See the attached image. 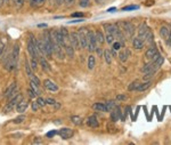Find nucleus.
I'll list each match as a JSON object with an SVG mask.
<instances>
[{
  "label": "nucleus",
  "instance_id": "obj_1",
  "mask_svg": "<svg viewBox=\"0 0 171 145\" xmlns=\"http://www.w3.org/2000/svg\"><path fill=\"white\" fill-rule=\"evenodd\" d=\"M27 52H29L31 58L39 59L40 55H41V54L39 53V50H38L37 40L32 33H29V38H27Z\"/></svg>",
  "mask_w": 171,
  "mask_h": 145
},
{
  "label": "nucleus",
  "instance_id": "obj_2",
  "mask_svg": "<svg viewBox=\"0 0 171 145\" xmlns=\"http://www.w3.org/2000/svg\"><path fill=\"white\" fill-rule=\"evenodd\" d=\"M22 98H23V96H22V94H16V95H14L12 98H10L9 102H7V104L5 106H3V113H9L12 112L15 108L17 106V104L22 101Z\"/></svg>",
  "mask_w": 171,
  "mask_h": 145
},
{
  "label": "nucleus",
  "instance_id": "obj_3",
  "mask_svg": "<svg viewBox=\"0 0 171 145\" xmlns=\"http://www.w3.org/2000/svg\"><path fill=\"white\" fill-rule=\"evenodd\" d=\"M87 41H88L87 48H88L90 52H95L98 43L96 41V36L94 31H88V33H87Z\"/></svg>",
  "mask_w": 171,
  "mask_h": 145
},
{
  "label": "nucleus",
  "instance_id": "obj_4",
  "mask_svg": "<svg viewBox=\"0 0 171 145\" xmlns=\"http://www.w3.org/2000/svg\"><path fill=\"white\" fill-rule=\"evenodd\" d=\"M69 41L76 50H78V49L81 48V46H80V40H79V32H72L71 33V34L69 36Z\"/></svg>",
  "mask_w": 171,
  "mask_h": 145
},
{
  "label": "nucleus",
  "instance_id": "obj_5",
  "mask_svg": "<svg viewBox=\"0 0 171 145\" xmlns=\"http://www.w3.org/2000/svg\"><path fill=\"white\" fill-rule=\"evenodd\" d=\"M145 56H146V58H147V59H149L151 62H154L155 59H156L159 56H160V54H159L158 49H156L155 47H151L149 49L146 50V53H145Z\"/></svg>",
  "mask_w": 171,
  "mask_h": 145
},
{
  "label": "nucleus",
  "instance_id": "obj_6",
  "mask_svg": "<svg viewBox=\"0 0 171 145\" xmlns=\"http://www.w3.org/2000/svg\"><path fill=\"white\" fill-rule=\"evenodd\" d=\"M86 28L81 29L79 31V40H80V46L81 48H87L88 46V41H87V33L88 31H86Z\"/></svg>",
  "mask_w": 171,
  "mask_h": 145
},
{
  "label": "nucleus",
  "instance_id": "obj_7",
  "mask_svg": "<svg viewBox=\"0 0 171 145\" xmlns=\"http://www.w3.org/2000/svg\"><path fill=\"white\" fill-rule=\"evenodd\" d=\"M16 88H17V82L16 81H14V82H12L9 86L7 87V89L5 90V92H3V96L7 97V98H9V97L14 96L15 95V92H16Z\"/></svg>",
  "mask_w": 171,
  "mask_h": 145
},
{
  "label": "nucleus",
  "instance_id": "obj_8",
  "mask_svg": "<svg viewBox=\"0 0 171 145\" xmlns=\"http://www.w3.org/2000/svg\"><path fill=\"white\" fill-rule=\"evenodd\" d=\"M54 55L58 59H64L65 58V52L62 46L57 45L56 42H54Z\"/></svg>",
  "mask_w": 171,
  "mask_h": 145
},
{
  "label": "nucleus",
  "instance_id": "obj_9",
  "mask_svg": "<svg viewBox=\"0 0 171 145\" xmlns=\"http://www.w3.org/2000/svg\"><path fill=\"white\" fill-rule=\"evenodd\" d=\"M57 134H58V135L61 136V138H63V139H70L73 136L74 132H73L72 129H70V128H62V129H59Z\"/></svg>",
  "mask_w": 171,
  "mask_h": 145
},
{
  "label": "nucleus",
  "instance_id": "obj_10",
  "mask_svg": "<svg viewBox=\"0 0 171 145\" xmlns=\"http://www.w3.org/2000/svg\"><path fill=\"white\" fill-rule=\"evenodd\" d=\"M43 86L46 87V89H48L49 92H58V89H59L56 83L54 82V81H51V80H49V79L43 80Z\"/></svg>",
  "mask_w": 171,
  "mask_h": 145
},
{
  "label": "nucleus",
  "instance_id": "obj_11",
  "mask_svg": "<svg viewBox=\"0 0 171 145\" xmlns=\"http://www.w3.org/2000/svg\"><path fill=\"white\" fill-rule=\"evenodd\" d=\"M27 108H29V101L25 98H22V101H21L16 106V112L22 114V113H24L25 111H27Z\"/></svg>",
  "mask_w": 171,
  "mask_h": 145
},
{
  "label": "nucleus",
  "instance_id": "obj_12",
  "mask_svg": "<svg viewBox=\"0 0 171 145\" xmlns=\"http://www.w3.org/2000/svg\"><path fill=\"white\" fill-rule=\"evenodd\" d=\"M123 24V28H122V30L125 32V34L128 37H131L132 34H134V32H135V27L132 25L131 23H129V22H125Z\"/></svg>",
  "mask_w": 171,
  "mask_h": 145
},
{
  "label": "nucleus",
  "instance_id": "obj_13",
  "mask_svg": "<svg viewBox=\"0 0 171 145\" xmlns=\"http://www.w3.org/2000/svg\"><path fill=\"white\" fill-rule=\"evenodd\" d=\"M86 123H87L88 127H91V128H97V127L99 126L98 119L96 118L95 116H91V117H89V118H87Z\"/></svg>",
  "mask_w": 171,
  "mask_h": 145
},
{
  "label": "nucleus",
  "instance_id": "obj_14",
  "mask_svg": "<svg viewBox=\"0 0 171 145\" xmlns=\"http://www.w3.org/2000/svg\"><path fill=\"white\" fill-rule=\"evenodd\" d=\"M39 64L41 65V68H42V70L45 71V72H50V71H51L49 63L47 62L46 57H43V55H42V56L40 55V57H39Z\"/></svg>",
  "mask_w": 171,
  "mask_h": 145
},
{
  "label": "nucleus",
  "instance_id": "obj_15",
  "mask_svg": "<svg viewBox=\"0 0 171 145\" xmlns=\"http://www.w3.org/2000/svg\"><path fill=\"white\" fill-rule=\"evenodd\" d=\"M156 71H158V69L154 66V63L153 62L146 64V65H145L144 68L142 69V72L145 73V74H146V73H155Z\"/></svg>",
  "mask_w": 171,
  "mask_h": 145
},
{
  "label": "nucleus",
  "instance_id": "obj_16",
  "mask_svg": "<svg viewBox=\"0 0 171 145\" xmlns=\"http://www.w3.org/2000/svg\"><path fill=\"white\" fill-rule=\"evenodd\" d=\"M64 52H65V55L67 57H70V58H73L74 57V52H76V49L72 47V45L71 43H65V46H64Z\"/></svg>",
  "mask_w": 171,
  "mask_h": 145
},
{
  "label": "nucleus",
  "instance_id": "obj_17",
  "mask_svg": "<svg viewBox=\"0 0 171 145\" xmlns=\"http://www.w3.org/2000/svg\"><path fill=\"white\" fill-rule=\"evenodd\" d=\"M148 30H149V28L147 27V24H146V23L140 24V27H139V29H138V36H139V38H140V39H143V40L145 39L146 33L148 32Z\"/></svg>",
  "mask_w": 171,
  "mask_h": 145
},
{
  "label": "nucleus",
  "instance_id": "obj_18",
  "mask_svg": "<svg viewBox=\"0 0 171 145\" xmlns=\"http://www.w3.org/2000/svg\"><path fill=\"white\" fill-rule=\"evenodd\" d=\"M132 46H134V48L135 49H138L140 50L144 47V40L140 39V38H135V39L132 40Z\"/></svg>",
  "mask_w": 171,
  "mask_h": 145
},
{
  "label": "nucleus",
  "instance_id": "obj_19",
  "mask_svg": "<svg viewBox=\"0 0 171 145\" xmlns=\"http://www.w3.org/2000/svg\"><path fill=\"white\" fill-rule=\"evenodd\" d=\"M129 55H130V52H129L128 49H125L119 53V58H120V61H121L122 63H125L128 61Z\"/></svg>",
  "mask_w": 171,
  "mask_h": 145
},
{
  "label": "nucleus",
  "instance_id": "obj_20",
  "mask_svg": "<svg viewBox=\"0 0 171 145\" xmlns=\"http://www.w3.org/2000/svg\"><path fill=\"white\" fill-rule=\"evenodd\" d=\"M92 109L95 110V111H99V112H107V108L103 103H95L92 105Z\"/></svg>",
  "mask_w": 171,
  "mask_h": 145
},
{
  "label": "nucleus",
  "instance_id": "obj_21",
  "mask_svg": "<svg viewBox=\"0 0 171 145\" xmlns=\"http://www.w3.org/2000/svg\"><path fill=\"white\" fill-rule=\"evenodd\" d=\"M95 36H96V41H97V43L103 45V43L105 42V37H104L102 31H98V30H97L95 32Z\"/></svg>",
  "mask_w": 171,
  "mask_h": 145
},
{
  "label": "nucleus",
  "instance_id": "obj_22",
  "mask_svg": "<svg viewBox=\"0 0 171 145\" xmlns=\"http://www.w3.org/2000/svg\"><path fill=\"white\" fill-rule=\"evenodd\" d=\"M169 34H170V29L167 27H161V29H160V36H161V38L167 40L169 38Z\"/></svg>",
  "mask_w": 171,
  "mask_h": 145
},
{
  "label": "nucleus",
  "instance_id": "obj_23",
  "mask_svg": "<svg viewBox=\"0 0 171 145\" xmlns=\"http://www.w3.org/2000/svg\"><path fill=\"white\" fill-rule=\"evenodd\" d=\"M151 85H152L151 80H148V81H146V82H144V83H140L139 87L137 88V92H145L146 89H148L151 87Z\"/></svg>",
  "mask_w": 171,
  "mask_h": 145
},
{
  "label": "nucleus",
  "instance_id": "obj_24",
  "mask_svg": "<svg viewBox=\"0 0 171 145\" xmlns=\"http://www.w3.org/2000/svg\"><path fill=\"white\" fill-rule=\"evenodd\" d=\"M103 56H104V58H105V62L107 63V64H111L112 63V57H113V54L110 52V50H104V54H103Z\"/></svg>",
  "mask_w": 171,
  "mask_h": 145
},
{
  "label": "nucleus",
  "instance_id": "obj_25",
  "mask_svg": "<svg viewBox=\"0 0 171 145\" xmlns=\"http://www.w3.org/2000/svg\"><path fill=\"white\" fill-rule=\"evenodd\" d=\"M30 87H31V89H32L33 92H36V94L38 96H39L40 94H41V90H40V86H39V85H37V83L34 82V81H31V80H30Z\"/></svg>",
  "mask_w": 171,
  "mask_h": 145
},
{
  "label": "nucleus",
  "instance_id": "obj_26",
  "mask_svg": "<svg viewBox=\"0 0 171 145\" xmlns=\"http://www.w3.org/2000/svg\"><path fill=\"white\" fill-rule=\"evenodd\" d=\"M95 64H96V58L94 55H90L88 57V69L89 70H92L95 68Z\"/></svg>",
  "mask_w": 171,
  "mask_h": 145
},
{
  "label": "nucleus",
  "instance_id": "obj_27",
  "mask_svg": "<svg viewBox=\"0 0 171 145\" xmlns=\"http://www.w3.org/2000/svg\"><path fill=\"white\" fill-rule=\"evenodd\" d=\"M163 62H164V57L160 55V56H159L158 58L155 59V61L153 63H154V66H155V68H156V69L159 70V69H160V66H161L162 64H163Z\"/></svg>",
  "mask_w": 171,
  "mask_h": 145
},
{
  "label": "nucleus",
  "instance_id": "obj_28",
  "mask_svg": "<svg viewBox=\"0 0 171 145\" xmlns=\"http://www.w3.org/2000/svg\"><path fill=\"white\" fill-rule=\"evenodd\" d=\"M71 121H72L76 126H80L82 123V118L79 116H72L71 117Z\"/></svg>",
  "mask_w": 171,
  "mask_h": 145
},
{
  "label": "nucleus",
  "instance_id": "obj_29",
  "mask_svg": "<svg viewBox=\"0 0 171 145\" xmlns=\"http://www.w3.org/2000/svg\"><path fill=\"white\" fill-rule=\"evenodd\" d=\"M45 2H46V0H32V1H30L32 7H41Z\"/></svg>",
  "mask_w": 171,
  "mask_h": 145
},
{
  "label": "nucleus",
  "instance_id": "obj_30",
  "mask_svg": "<svg viewBox=\"0 0 171 145\" xmlns=\"http://www.w3.org/2000/svg\"><path fill=\"white\" fill-rule=\"evenodd\" d=\"M25 71H27V74L29 78H31V77L33 76V70L32 68H31V65H30L29 63L25 61Z\"/></svg>",
  "mask_w": 171,
  "mask_h": 145
},
{
  "label": "nucleus",
  "instance_id": "obj_31",
  "mask_svg": "<svg viewBox=\"0 0 171 145\" xmlns=\"http://www.w3.org/2000/svg\"><path fill=\"white\" fill-rule=\"evenodd\" d=\"M139 85H140L139 81H134V82H131L130 85H129L128 90H130V92H132V90H137V88L139 87Z\"/></svg>",
  "mask_w": 171,
  "mask_h": 145
},
{
  "label": "nucleus",
  "instance_id": "obj_32",
  "mask_svg": "<svg viewBox=\"0 0 171 145\" xmlns=\"http://www.w3.org/2000/svg\"><path fill=\"white\" fill-rule=\"evenodd\" d=\"M38 63H39V59L31 58V61H30V65H31V68H32L33 71H36V70L38 69Z\"/></svg>",
  "mask_w": 171,
  "mask_h": 145
},
{
  "label": "nucleus",
  "instance_id": "obj_33",
  "mask_svg": "<svg viewBox=\"0 0 171 145\" xmlns=\"http://www.w3.org/2000/svg\"><path fill=\"white\" fill-rule=\"evenodd\" d=\"M114 36H113L112 33H106L105 36V41H107V43H110V45H112L113 42H114Z\"/></svg>",
  "mask_w": 171,
  "mask_h": 145
},
{
  "label": "nucleus",
  "instance_id": "obj_34",
  "mask_svg": "<svg viewBox=\"0 0 171 145\" xmlns=\"http://www.w3.org/2000/svg\"><path fill=\"white\" fill-rule=\"evenodd\" d=\"M153 38H154V36H153V32H152L151 30H148V32L146 33V37H145L144 41H147V42H152V41H153Z\"/></svg>",
  "mask_w": 171,
  "mask_h": 145
},
{
  "label": "nucleus",
  "instance_id": "obj_35",
  "mask_svg": "<svg viewBox=\"0 0 171 145\" xmlns=\"http://www.w3.org/2000/svg\"><path fill=\"white\" fill-rule=\"evenodd\" d=\"M105 105H106V108H107V111H112V110L116 109V105H115L114 101H109Z\"/></svg>",
  "mask_w": 171,
  "mask_h": 145
},
{
  "label": "nucleus",
  "instance_id": "obj_36",
  "mask_svg": "<svg viewBox=\"0 0 171 145\" xmlns=\"http://www.w3.org/2000/svg\"><path fill=\"white\" fill-rule=\"evenodd\" d=\"M122 47V43L120 42V41H116V42H113L112 43V48H113V52H120V49H121Z\"/></svg>",
  "mask_w": 171,
  "mask_h": 145
},
{
  "label": "nucleus",
  "instance_id": "obj_37",
  "mask_svg": "<svg viewBox=\"0 0 171 145\" xmlns=\"http://www.w3.org/2000/svg\"><path fill=\"white\" fill-rule=\"evenodd\" d=\"M139 6H137V5H130V6H125L122 8V10L123 12H130V10H136L138 9Z\"/></svg>",
  "mask_w": 171,
  "mask_h": 145
},
{
  "label": "nucleus",
  "instance_id": "obj_38",
  "mask_svg": "<svg viewBox=\"0 0 171 145\" xmlns=\"http://www.w3.org/2000/svg\"><path fill=\"white\" fill-rule=\"evenodd\" d=\"M89 5H90L89 0H79V6L82 7V8H87Z\"/></svg>",
  "mask_w": 171,
  "mask_h": 145
},
{
  "label": "nucleus",
  "instance_id": "obj_39",
  "mask_svg": "<svg viewBox=\"0 0 171 145\" xmlns=\"http://www.w3.org/2000/svg\"><path fill=\"white\" fill-rule=\"evenodd\" d=\"M24 120H25V116H23V114H22V116L17 117V118L14 119L13 122H14V123H22Z\"/></svg>",
  "mask_w": 171,
  "mask_h": 145
},
{
  "label": "nucleus",
  "instance_id": "obj_40",
  "mask_svg": "<svg viewBox=\"0 0 171 145\" xmlns=\"http://www.w3.org/2000/svg\"><path fill=\"white\" fill-rule=\"evenodd\" d=\"M37 102H38V104L40 105V108H43V106L47 104L46 99L42 98V97H38V98H37Z\"/></svg>",
  "mask_w": 171,
  "mask_h": 145
},
{
  "label": "nucleus",
  "instance_id": "obj_41",
  "mask_svg": "<svg viewBox=\"0 0 171 145\" xmlns=\"http://www.w3.org/2000/svg\"><path fill=\"white\" fill-rule=\"evenodd\" d=\"M31 108H32V111H33V112H37V111H38V110L40 109V105L38 104L37 99L34 101V102H32V104H31Z\"/></svg>",
  "mask_w": 171,
  "mask_h": 145
},
{
  "label": "nucleus",
  "instance_id": "obj_42",
  "mask_svg": "<svg viewBox=\"0 0 171 145\" xmlns=\"http://www.w3.org/2000/svg\"><path fill=\"white\" fill-rule=\"evenodd\" d=\"M61 32H62V34L64 36V38H65L66 40H69V36H70V33H69V31L65 29V28H61Z\"/></svg>",
  "mask_w": 171,
  "mask_h": 145
},
{
  "label": "nucleus",
  "instance_id": "obj_43",
  "mask_svg": "<svg viewBox=\"0 0 171 145\" xmlns=\"http://www.w3.org/2000/svg\"><path fill=\"white\" fill-rule=\"evenodd\" d=\"M106 129H107L110 132H116L115 126L113 125V123H107V125H106Z\"/></svg>",
  "mask_w": 171,
  "mask_h": 145
},
{
  "label": "nucleus",
  "instance_id": "obj_44",
  "mask_svg": "<svg viewBox=\"0 0 171 145\" xmlns=\"http://www.w3.org/2000/svg\"><path fill=\"white\" fill-rule=\"evenodd\" d=\"M24 1L25 0H14V5H15L16 8H21L24 5Z\"/></svg>",
  "mask_w": 171,
  "mask_h": 145
},
{
  "label": "nucleus",
  "instance_id": "obj_45",
  "mask_svg": "<svg viewBox=\"0 0 171 145\" xmlns=\"http://www.w3.org/2000/svg\"><path fill=\"white\" fill-rule=\"evenodd\" d=\"M119 119V116H118V112L116 111H114V112H112V114H111V120H112L113 122H115L116 120Z\"/></svg>",
  "mask_w": 171,
  "mask_h": 145
},
{
  "label": "nucleus",
  "instance_id": "obj_46",
  "mask_svg": "<svg viewBox=\"0 0 171 145\" xmlns=\"http://www.w3.org/2000/svg\"><path fill=\"white\" fill-rule=\"evenodd\" d=\"M57 132H58L57 130H51V132H47L46 136H47V137H49V138H53V137L55 135H56Z\"/></svg>",
  "mask_w": 171,
  "mask_h": 145
},
{
  "label": "nucleus",
  "instance_id": "obj_47",
  "mask_svg": "<svg viewBox=\"0 0 171 145\" xmlns=\"http://www.w3.org/2000/svg\"><path fill=\"white\" fill-rule=\"evenodd\" d=\"M127 98H128V96L127 95H118L116 96V101H125Z\"/></svg>",
  "mask_w": 171,
  "mask_h": 145
},
{
  "label": "nucleus",
  "instance_id": "obj_48",
  "mask_svg": "<svg viewBox=\"0 0 171 145\" xmlns=\"http://www.w3.org/2000/svg\"><path fill=\"white\" fill-rule=\"evenodd\" d=\"M46 102H47V104H49V105H55L56 101H55L54 98H47Z\"/></svg>",
  "mask_w": 171,
  "mask_h": 145
},
{
  "label": "nucleus",
  "instance_id": "obj_49",
  "mask_svg": "<svg viewBox=\"0 0 171 145\" xmlns=\"http://www.w3.org/2000/svg\"><path fill=\"white\" fill-rule=\"evenodd\" d=\"M3 49H5V43H3L2 41H0V57H1V55H2Z\"/></svg>",
  "mask_w": 171,
  "mask_h": 145
},
{
  "label": "nucleus",
  "instance_id": "obj_50",
  "mask_svg": "<svg viewBox=\"0 0 171 145\" xmlns=\"http://www.w3.org/2000/svg\"><path fill=\"white\" fill-rule=\"evenodd\" d=\"M72 17H83V13H73Z\"/></svg>",
  "mask_w": 171,
  "mask_h": 145
},
{
  "label": "nucleus",
  "instance_id": "obj_51",
  "mask_svg": "<svg viewBox=\"0 0 171 145\" xmlns=\"http://www.w3.org/2000/svg\"><path fill=\"white\" fill-rule=\"evenodd\" d=\"M96 52H97V54H98V56H103V52L100 49H99V48H96Z\"/></svg>",
  "mask_w": 171,
  "mask_h": 145
},
{
  "label": "nucleus",
  "instance_id": "obj_52",
  "mask_svg": "<svg viewBox=\"0 0 171 145\" xmlns=\"http://www.w3.org/2000/svg\"><path fill=\"white\" fill-rule=\"evenodd\" d=\"M167 41H168V45L171 47V31H170V34H169V38L167 39Z\"/></svg>",
  "mask_w": 171,
  "mask_h": 145
},
{
  "label": "nucleus",
  "instance_id": "obj_53",
  "mask_svg": "<svg viewBox=\"0 0 171 145\" xmlns=\"http://www.w3.org/2000/svg\"><path fill=\"white\" fill-rule=\"evenodd\" d=\"M82 21L83 20H80L79 18V20H76V21H70L69 23H79V22H82Z\"/></svg>",
  "mask_w": 171,
  "mask_h": 145
},
{
  "label": "nucleus",
  "instance_id": "obj_54",
  "mask_svg": "<svg viewBox=\"0 0 171 145\" xmlns=\"http://www.w3.org/2000/svg\"><path fill=\"white\" fill-rule=\"evenodd\" d=\"M115 10H118V9H116V8H114V7H112V8L107 9V12H109V13H113V12H115Z\"/></svg>",
  "mask_w": 171,
  "mask_h": 145
},
{
  "label": "nucleus",
  "instance_id": "obj_55",
  "mask_svg": "<svg viewBox=\"0 0 171 145\" xmlns=\"http://www.w3.org/2000/svg\"><path fill=\"white\" fill-rule=\"evenodd\" d=\"M33 143H34V144H41V143H42V141H40V139H34V141H33Z\"/></svg>",
  "mask_w": 171,
  "mask_h": 145
},
{
  "label": "nucleus",
  "instance_id": "obj_56",
  "mask_svg": "<svg viewBox=\"0 0 171 145\" xmlns=\"http://www.w3.org/2000/svg\"><path fill=\"white\" fill-rule=\"evenodd\" d=\"M59 108H61V104H59V103H55V110H58Z\"/></svg>",
  "mask_w": 171,
  "mask_h": 145
},
{
  "label": "nucleus",
  "instance_id": "obj_57",
  "mask_svg": "<svg viewBox=\"0 0 171 145\" xmlns=\"http://www.w3.org/2000/svg\"><path fill=\"white\" fill-rule=\"evenodd\" d=\"M73 1H74V0H65V2L67 3V5H72Z\"/></svg>",
  "mask_w": 171,
  "mask_h": 145
},
{
  "label": "nucleus",
  "instance_id": "obj_58",
  "mask_svg": "<svg viewBox=\"0 0 171 145\" xmlns=\"http://www.w3.org/2000/svg\"><path fill=\"white\" fill-rule=\"evenodd\" d=\"M38 28H47V24H39Z\"/></svg>",
  "mask_w": 171,
  "mask_h": 145
},
{
  "label": "nucleus",
  "instance_id": "obj_59",
  "mask_svg": "<svg viewBox=\"0 0 171 145\" xmlns=\"http://www.w3.org/2000/svg\"><path fill=\"white\" fill-rule=\"evenodd\" d=\"M95 1H96L97 3H102V2H103V0H95Z\"/></svg>",
  "mask_w": 171,
  "mask_h": 145
},
{
  "label": "nucleus",
  "instance_id": "obj_60",
  "mask_svg": "<svg viewBox=\"0 0 171 145\" xmlns=\"http://www.w3.org/2000/svg\"><path fill=\"white\" fill-rule=\"evenodd\" d=\"M2 5H3V0H0V7L2 6Z\"/></svg>",
  "mask_w": 171,
  "mask_h": 145
},
{
  "label": "nucleus",
  "instance_id": "obj_61",
  "mask_svg": "<svg viewBox=\"0 0 171 145\" xmlns=\"http://www.w3.org/2000/svg\"><path fill=\"white\" fill-rule=\"evenodd\" d=\"M3 2H5V3H8V2H9V0H3Z\"/></svg>",
  "mask_w": 171,
  "mask_h": 145
}]
</instances>
